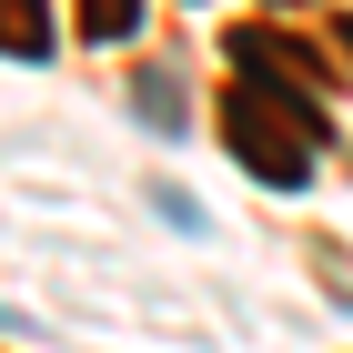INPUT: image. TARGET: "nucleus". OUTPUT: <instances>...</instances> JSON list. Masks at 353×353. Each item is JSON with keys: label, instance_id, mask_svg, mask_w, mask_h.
Listing matches in <instances>:
<instances>
[{"label": "nucleus", "instance_id": "f257e3e1", "mask_svg": "<svg viewBox=\"0 0 353 353\" xmlns=\"http://www.w3.org/2000/svg\"><path fill=\"white\" fill-rule=\"evenodd\" d=\"M222 141H232V162L252 172V182H313V101L303 91H263L243 81L232 101H222Z\"/></svg>", "mask_w": 353, "mask_h": 353}, {"label": "nucleus", "instance_id": "f03ea898", "mask_svg": "<svg viewBox=\"0 0 353 353\" xmlns=\"http://www.w3.org/2000/svg\"><path fill=\"white\" fill-rule=\"evenodd\" d=\"M0 51H21V61L51 51V0H0Z\"/></svg>", "mask_w": 353, "mask_h": 353}, {"label": "nucleus", "instance_id": "7ed1b4c3", "mask_svg": "<svg viewBox=\"0 0 353 353\" xmlns=\"http://www.w3.org/2000/svg\"><path fill=\"white\" fill-rule=\"evenodd\" d=\"M141 30V0H81V41H132Z\"/></svg>", "mask_w": 353, "mask_h": 353}]
</instances>
